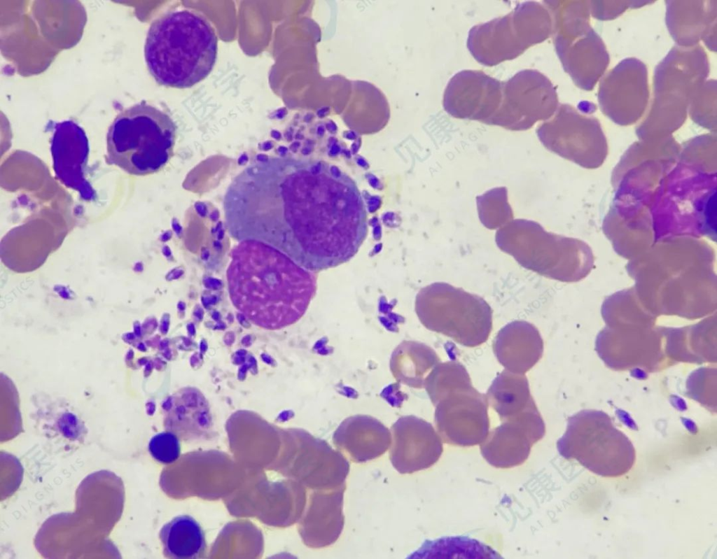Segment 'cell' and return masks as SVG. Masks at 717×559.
<instances>
[{"label":"cell","instance_id":"cell-1","mask_svg":"<svg viewBox=\"0 0 717 559\" xmlns=\"http://www.w3.org/2000/svg\"><path fill=\"white\" fill-rule=\"evenodd\" d=\"M223 209L232 238L266 243L315 273L351 260L368 232L356 183L321 161L259 160L232 180Z\"/></svg>","mask_w":717,"mask_h":559},{"label":"cell","instance_id":"cell-2","mask_svg":"<svg viewBox=\"0 0 717 559\" xmlns=\"http://www.w3.org/2000/svg\"><path fill=\"white\" fill-rule=\"evenodd\" d=\"M230 300L251 323L279 330L298 322L316 290V274L255 240L234 247L227 269Z\"/></svg>","mask_w":717,"mask_h":559},{"label":"cell","instance_id":"cell-3","mask_svg":"<svg viewBox=\"0 0 717 559\" xmlns=\"http://www.w3.org/2000/svg\"><path fill=\"white\" fill-rule=\"evenodd\" d=\"M144 52L147 69L158 84L189 88L205 79L214 69L218 37L200 13L172 10L151 22Z\"/></svg>","mask_w":717,"mask_h":559},{"label":"cell","instance_id":"cell-4","mask_svg":"<svg viewBox=\"0 0 717 559\" xmlns=\"http://www.w3.org/2000/svg\"><path fill=\"white\" fill-rule=\"evenodd\" d=\"M176 126L163 111L141 101L120 111L106 133L108 164L134 176L161 170L171 159Z\"/></svg>","mask_w":717,"mask_h":559},{"label":"cell","instance_id":"cell-5","mask_svg":"<svg viewBox=\"0 0 717 559\" xmlns=\"http://www.w3.org/2000/svg\"><path fill=\"white\" fill-rule=\"evenodd\" d=\"M709 73L706 53L699 45H674L657 65L650 109L637 128L639 135L668 134L685 121L690 99Z\"/></svg>","mask_w":717,"mask_h":559},{"label":"cell","instance_id":"cell-6","mask_svg":"<svg viewBox=\"0 0 717 559\" xmlns=\"http://www.w3.org/2000/svg\"><path fill=\"white\" fill-rule=\"evenodd\" d=\"M557 448L564 458L575 460L603 477L628 473L636 460L630 439L606 413L596 410H583L569 417Z\"/></svg>","mask_w":717,"mask_h":559},{"label":"cell","instance_id":"cell-7","mask_svg":"<svg viewBox=\"0 0 717 559\" xmlns=\"http://www.w3.org/2000/svg\"><path fill=\"white\" fill-rule=\"evenodd\" d=\"M416 310L429 330L461 346L485 343L492 329V311L482 297L446 283H435L417 295Z\"/></svg>","mask_w":717,"mask_h":559},{"label":"cell","instance_id":"cell-8","mask_svg":"<svg viewBox=\"0 0 717 559\" xmlns=\"http://www.w3.org/2000/svg\"><path fill=\"white\" fill-rule=\"evenodd\" d=\"M551 34L552 20L548 9L527 1L505 16L472 27L467 47L479 63L492 66L519 57Z\"/></svg>","mask_w":717,"mask_h":559},{"label":"cell","instance_id":"cell-9","mask_svg":"<svg viewBox=\"0 0 717 559\" xmlns=\"http://www.w3.org/2000/svg\"><path fill=\"white\" fill-rule=\"evenodd\" d=\"M499 248L522 267L560 281L571 278L568 244L536 221L514 219L495 234Z\"/></svg>","mask_w":717,"mask_h":559},{"label":"cell","instance_id":"cell-10","mask_svg":"<svg viewBox=\"0 0 717 559\" xmlns=\"http://www.w3.org/2000/svg\"><path fill=\"white\" fill-rule=\"evenodd\" d=\"M554 44L565 71L580 89L592 90L610 58L602 39L590 24V15L569 13L553 25Z\"/></svg>","mask_w":717,"mask_h":559},{"label":"cell","instance_id":"cell-11","mask_svg":"<svg viewBox=\"0 0 717 559\" xmlns=\"http://www.w3.org/2000/svg\"><path fill=\"white\" fill-rule=\"evenodd\" d=\"M431 401L436 406V426L445 443L472 446L485 439L489 431V404L471 379L447 388Z\"/></svg>","mask_w":717,"mask_h":559},{"label":"cell","instance_id":"cell-12","mask_svg":"<svg viewBox=\"0 0 717 559\" xmlns=\"http://www.w3.org/2000/svg\"><path fill=\"white\" fill-rule=\"evenodd\" d=\"M559 106L556 90L541 72L525 69L503 82L500 106L488 125L513 131L531 128L547 121Z\"/></svg>","mask_w":717,"mask_h":559},{"label":"cell","instance_id":"cell-13","mask_svg":"<svg viewBox=\"0 0 717 559\" xmlns=\"http://www.w3.org/2000/svg\"><path fill=\"white\" fill-rule=\"evenodd\" d=\"M597 96L601 112L613 122H636L645 113L650 97L646 64L633 57L620 61L601 79Z\"/></svg>","mask_w":717,"mask_h":559},{"label":"cell","instance_id":"cell-14","mask_svg":"<svg viewBox=\"0 0 717 559\" xmlns=\"http://www.w3.org/2000/svg\"><path fill=\"white\" fill-rule=\"evenodd\" d=\"M545 434V423L535 404L489 431L480 444L481 454L497 468L518 466L526 461L531 446Z\"/></svg>","mask_w":717,"mask_h":559},{"label":"cell","instance_id":"cell-15","mask_svg":"<svg viewBox=\"0 0 717 559\" xmlns=\"http://www.w3.org/2000/svg\"><path fill=\"white\" fill-rule=\"evenodd\" d=\"M536 134L542 144L562 157L579 159L585 151L598 153L604 146V136L597 118L561 104L555 115L540 125Z\"/></svg>","mask_w":717,"mask_h":559},{"label":"cell","instance_id":"cell-16","mask_svg":"<svg viewBox=\"0 0 717 559\" xmlns=\"http://www.w3.org/2000/svg\"><path fill=\"white\" fill-rule=\"evenodd\" d=\"M502 87L503 82L482 71H459L445 87L444 109L456 118L488 124L500 106Z\"/></svg>","mask_w":717,"mask_h":559},{"label":"cell","instance_id":"cell-17","mask_svg":"<svg viewBox=\"0 0 717 559\" xmlns=\"http://www.w3.org/2000/svg\"><path fill=\"white\" fill-rule=\"evenodd\" d=\"M389 458L401 474L433 465L442 455V439L433 425L414 416L400 418L391 427Z\"/></svg>","mask_w":717,"mask_h":559},{"label":"cell","instance_id":"cell-18","mask_svg":"<svg viewBox=\"0 0 717 559\" xmlns=\"http://www.w3.org/2000/svg\"><path fill=\"white\" fill-rule=\"evenodd\" d=\"M346 485L329 490H314L299 523V534L312 549L327 547L340 536L344 523L343 500Z\"/></svg>","mask_w":717,"mask_h":559},{"label":"cell","instance_id":"cell-19","mask_svg":"<svg viewBox=\"0 0 717 559\" xmlns=\"http://www.w3.org/2000/svg\"><path fill=\"white\" fill-rule=\"evenodd\" d=\"M717 1H667L666 24L676 45L691 48L702 40L716 51Z\"/></svg>","mask_w":717,"mask_h":559},{"label":"cell","instance_id":"cell-20","mask_svg":"<svg viewBox=\"0 0 717 559\" xmlns=\"http://www.w3.org/2000/svg\"><path fill=\"white\" fill-rule=\"evenodd\" d=\"M300 479L314 490H329L345 484L349 472L346 456L326 441L301 430Z\"/></svg>","mask_w":717,"mask_h":559},{"label":"cell","instance_id":"cell-21","mask_svg":"<svg viewBox=\"0 0 717 559\" xmlns=\"http://www.w3.org/2000/svg\"><path fill=\"white\" fill-rule=\"evenodd\" d=\"M163 424L166 431L183 441L209 439L213 419L209 402L197 389L183 388L172 395L162 405Z\"/></svg>","mask_w":717,"mask_h":559},{"label":"cell","instance_id":"cell-22","mask_svg":"<svg viewBox=\"0 0 717 559\" xmlns=\"http://www.w3.org/2000/svg\"><path fill=\"white\" fill-rule=\"evenodd\" d=\"M333 442L354 462L382 455L390 447L391 431L373 417L356 415L346 418L335 430Z\"/></svg>","mask_w":717,"mask_h":559},{"label":"cell","instance_id":"cell-23","mask_svg":"<svg viewBox=\"0 0 717 559\" xmlns=\"http://www.w3.org/2000/svg\"><path fill=\"white\" fill-rule=\"evenodd\" d=\"M493 350L506 370L524 374L541 358L543 342L531 323L517 320L503 327L495 337Z\"/></svg>","mask_w":717,"mask_h":559},{"label":"cell","instance_id":"cell-24","mask_svg":"<svg viewBox=\"0 0 717 559\" xmlns=\"http://www.w3.org/2000/svg\"><path fill=\"white\" fill-rule=\"evenodd\" d=\"M162 553L172 559H198L204 556L207 548L205 534L200 524L192 516L183 514L165 523L159 532Z\"/></svg>","mask_w":717,"mask_h":559},{"label":"cell","instance_id":"cell-25","mask_svg":"<svg viewBox=\"0 0 717 559\" xmlns=\"http://www.w3.org/2000/svg\"><path fill=\"white\" fill-rule=\"evenodd\" d=\"M486 397L501 421L516 416L536 404L526 376L506 369L493 381Z\"/></svg>","mask_w":717,"mask_h":559},{"label":"cell","instance_id":"cell-26","mask_svg":"<svg viewBox=\"0 0 717 559\" xmlns=\"http://www.w3.org/2000/svg\"><path fill=\"white\" fill-rule=\"evenodd\" d=\"M415 553L424 558H501L489 546L467 537H445L426 541Z\"/></svg>","mask_w":717,"mask_h":559},{"label":"cell","instance_id":"cell-27","mask_svg":"<svg viewBox=\"0 0 717 559\" xmlns=\"http://www.w3.org/2000/svg\"><path fill=\"white\" fill-rule=\"evenodd\" d=\"M476 206L480 221L489 229H499L513 220L506 187H494L477 196Z\"/></svg>","mask_w":717,"mask_h":559},{"label":"cell","instance_id":"cell-28","mask_svg":"<svg viewBox=\"0 0 717 559\" xmlns=\"http://www.w3.org/2000/svg\"><path fill=\"white\" fill-rule=\"evenodd\" d=\"M688 112L697 125L709 129L716 126V84L715 80H705L693 93Z\"/></svg>","mask_w":717,"mask_h":559},{"label":"cell","instance_id":"cell-29","mask_svg":"<svg viewBox=\"0 0 717 559\" xmlns=\"http://www.w3.org/2000/svg\"><path fill=\"white\" fill-rule=\"evenodd\" d=\"M148 450L157 462L170 465L176 461L181 455L179 438L169 431L158 433L150 439Z\"/></svg>","mask_w":717,"mask_h":559},{"label":"cell","instance_id":"cell-30","mask_svg":"<svg viewBox=\"0 0 717 559\" xmlns=\"http://www.w3.org/2000/svg\"><path fill=\"white\" fill-rule=\"evenodd\" d=\"M590 10L592 15L601 20H612L617 17L629 8H639L650 1H591Z\"/></svg>","mask_w":717,"mask_h":559}]
</instances>
